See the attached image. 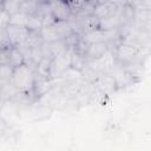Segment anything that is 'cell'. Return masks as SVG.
<instances>
[{"label": "cell", "instance_id": "1", "mask_svg": "<svg viewBox=\"0 0 151 151\" xmlns=\"http://www.w3.org/2000/svg\"><path fill=\"white\" fill-rule=\"evenodd\" d=\"M35 80H37L35 70L27 63H22L18 66L13 67L9 83L19 92L25 93V94H31L34 98L33 88L35 85Z\"/></svg>", "mask_w": 151, "mask_h": 151}, {"label": "cell", "instance_id": "2", "mask_svg": "<svg viewBox=\"0 0 151 151\" xmlns=\"http://www.w3.org/2000/svg\"><path fill=\"white\" fill-rule=\"evenodd\" d=\"M74 29L71 21H55L51 26L42 27L40 34L45 42H52L67 38Z\"/></svg>", "mask_w": 151, "mask_h": 151}, {"label": "cell", "instance_id": "3", "mask_svg": "<svg viewBox=\"0 0 151 151\" xmlns=\"http://www.w3.org/2000/svg\"><path fill=\"white\" fill-rule=\"evenodd\" d=\"M113 52H114L117 63L130 64L137 58V55L139 53V47L133 42L123 40L114 47Z\"/></svg>", "mask_w": 151, "mask_h": 151}, {"label": "cell", "instance_id": "4", "mask_svg": "<svg viewBox=\"0 0 151 151\" xmlns=\"http://www.w3.org/2000/svg\"><path fill=\"white\" fill-rule=\"evenodd\" d=\"M51 12L57 21H70L73 17V8L66 0H50Z\"/></svg>", "mask_w": 151, "mask_h": 151}, {"label": "cell", "instance_id": "5", "mask_svg": "<svg viewBox=\"0 0 151 151\" xmlns=\"http://www.w3.org/2000/svg\"><path fill=\"white\" fill-rule=\"evenodd\" d=\"M71 66V50H68L66 53L54 57L51 61L50 67V79L55 80L63 76V73Z\"/></svg>", "mask_w": 151, "mask_h": 151}, {"label": "cell", "instance_id": "6", "mask_svg": "<svg viewBox=\"0 0 151 151\" xmlns=\"http://www.w3.org/2000/svg\"><path fill=\"white\" fill-rule=\"evenodd\" d=\"M1 29H5L11 44L13 46H20L22 45L27 38L29 37L31 34V29L27 28V27H24V26H18V25H12V24H8L5 28H1Z\"/></svg>", "mask_w": 151, "mask_h": 151}, {"label": "cell", "instance_id": "7", "mask_svg": "<svg viewBox=\"0 0 151 151\" xmlns=\"http://www.w3.org/2000/svg\"><path fill=\"white\" fill-rule=\"evenodd\" d=\"M116 63H117V59H116L114 52L109 50L103 57L92 61H87V65L98 73H106L113 70V66L116 65Z\"/></svg>", "mask_w": 151, "mask_h": 151}, {"label": "cell", "instance_id": "8", "mask_svg": "<svg viewBox=\"0 0 151 151\" xmlns=\"http://www.w3.org/2000/svg\"><path fill=\"white\" fill-rule=\"evenodd\" d=\"M92 85L98 88L101 93H110V92H113L118 88V84H117V80L114 78L113 74H111L110 72H106V73H99L97 76V78L93 80Z\"/></svg>", "mask_w": 151, "mask_h": 151}, {"label": "cell", "instance_id": "9", "mask_svg": "<svg viewBox=\"0 0 151 151\" xmlns=\"http://www.w3.org/2000/svg\"><path fill=\"white\" fill-rule=\"evenodd\" d=\"M109 50H111L110 45L107 42H105V41L88 44L86 50H85L84 57H85L86 61H92V60H96V59L103 57Z\"/></svg>", "mask_w": 151, "mask_h": 151}, {"label": "cell", "instance_id": "10", "mask_svg": "<svg viewBox=\"0 0 151 151\" xmlns=\"http://www.w3.org/2000/svg\"><path fill=\"white\" fill-rule=\"evenodd\" d=\"M118 12V7L114 6L111 1L106 0V1H103V2H99V4H96L94 8H93V14L99 19H105V18H109L113 14H116Z\"/></svg>", "mask_w": 151, "mask_h": 151}, {"label": "cell", "instance_id": "11", "mask_svg": "<svg viewBox=\"0 0 151 151\" xmlns=\"http://www.w3.org/2000/svg\"><path fill=\"white\" fill-rule=\"evenodd\" d=\"M80 33H87V32H91V31H94V29H98L100 28V20L92 13V14H88L84 18H80Z\"/></svg>", "mask_w": 151, "mask_h": 151}, {"label": "cell", "instance_id": "12", "mask_svg": "<svg viewBox=\"0 0 151 151\" xmlns=\"http://www.w3.org/2000/svg\"><path fill=\"white\" fill-rule=\"evenodd\" d=\"M48 45V48H50V52L52 54V57H58V55H61L64 53H66L68 50H71L68 47V45L66 44V40L65 39H61V40H57V41H52V42H47Z\"/></svg>", "mask_w": 151, "mask_h": 151}, {"label": "cell", "instance_id": "13", "mask_svg": "<svg viewBox=\"0 0 151 151\" xmlns=\"http://www.w3.org/2000/svg\"><path fill=\"white\" fill-rule=\"evenodd\" d=\"M122 26V22H120V18H119V14L118 12L109 18H105V19H101L100 20V29H104V31H111V29H117Z\"/></svg>", "mask_w": 151, "mask_h": 151}, {"label": "cell", "instance_id": "14", "mask_svg": "<svg viewBox=\"0 0 151 151\" xmlns=\"http://www.w3.org/2000/svg\"><path fill=\"white\" fill-rule=\"evenodd\" d=\"M39 6L40 2L38 0H22L19 12L28 15H37L39 12Z\"/></svg>", "mask_w": 151, "mask_h": 151}, {"label": "cell", "instance_id": "15", "mask_svg": "<svg viewBox=\"0 0 151 151\" xmlns=\"http://www.w3.org/2000/svg\"><path fill=\"white\" fill-rule=\"evenodd\" d=\"M109 1H111L114 6H117L118 8H120V7H124V6H126L127 4H129V0H109Z\"/></svg>", "mask_w": 151, "mask_h": 151}]
</instances>
